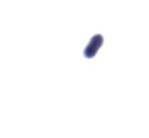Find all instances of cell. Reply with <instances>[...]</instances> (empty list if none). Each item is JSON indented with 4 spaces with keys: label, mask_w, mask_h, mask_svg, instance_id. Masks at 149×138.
<instances>
[{
    "label": "cell",
    "mask_w": 149,
    "mask_h": 138,
    "mask_svg": "<svg viewBox=\"0 0 149 138\" xmlns=\"http://www.w3.org/2000/svg\"><path fill=\"white\" fill-rule=\"evenodd\" d=\"M102 44H103V36H102L101 34H97L95 36H92L91 41L88 43V45L85 49V56L88 57V59L93 57L97 52H98V50L102 46Z\"/></svg>",
    "instance_id": "cell-1"
}]
</instances>
